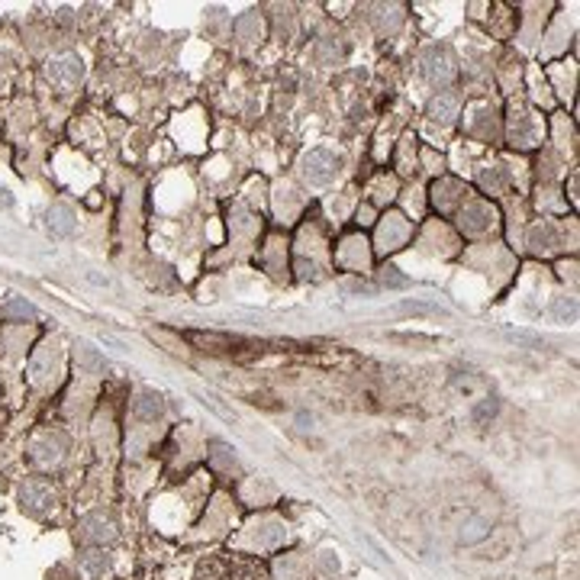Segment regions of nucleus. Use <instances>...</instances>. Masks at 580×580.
Returning <instances> with one entry per match:
<instances>
[{
	"mask_svg": "<svg viewBox=\"0 0 580 580\" xmlns=\"http://www.w3.org/2000/svg\"><path fill=\"white\" fill-rule=\"evenodd\" d=\"M300 171H303V177H306L310 184H316V187L332 184L336 174H339V158L329 149H313L310 155H303Z\"/></svg>",
	"mask_w": 580,
	"mask_h": 580,
	"instance_id": "1",
	"label": "nucleus"
},
{
	"mask_svg": "<svg viewBox=\"0 0 580 580\" xmlns=\"http://www.w3.org/2000/svg\"><path fill=\"white\" fill-rule=\"evenodd\" d=\"M133 412L139 416L142 422H151L161 416V396L151 394V390H142V394L133 400Z\"/></svg>",
	"mask_w": 580,
	"mask_h": 580,
	"instance_id": "2",
	"label": "nucleus"
},
{
	"mask_svg": "<svg viewBox=\"0 0 580 580\" xmlns=\"http://www.w3.org/2000/svg\"><path fill=\"white\" fill-rule=\"evenodd\" d=\"M52 77L55 81H65V84H75L81 77V59L77 55H61V59L52 61Z\"/></svg>",
	"mask_w": 580,
	"mask_h": 580,
	"instance_id": "3",
	"label": "nucleus"
},
{
	"mask_svg": "<svg viewBox=\"0 0 580 580\" xmlns=\"http://www.w3.org/2000/svg\"><path fill=\"white\" fill-rule=\"evenodd\" d=\"M387 223L380 226V245L387 248V242H394L390 248H400V242L406 239V219L396 216V213H390V216H384Z\"/></svg>",
	"mask_w": 580,
	"mask_h": 580,
	"instance_id": "4",
	"label": "nucleus"
},
{
	"mask_svg": "<svg viewBox=\"0 0 580 580\" xmlns=\"http://www.w3.org/2000/svg\"><path fill=\"white\" fill-rule=\"evenodd\" d=\"M81 535L84 538H94V542H110V538L117 535V532H113V522L110 519H103V516H87L84 522H81Z\"/></svg>",
	"mask_w": 580,
	"mask_h": 580,
	"instance_id": "5",
	"label": "nucleus"
},
{
	"mask_svg": "<svg viewBox=\"0 0 580 580\" xmlns=\"http://www.w3.org/2000/svg\"><path fill=\"white\" fill-rule=\"evenodd\" d=\"M49 226H52V232H59V236H68L71 229H75V213L68 210V207H52L49 210Z\"/></svg>",
	"mask_w": 580,
	"mask_h": 580,
	"instance_id": "6",
	"label": "nucleus"
},
{
	"mask_svg": "<svg viewBox=\"0 0 580 580\" xmlns=\"http://www.w3.org/2000/svg\"><path fill=\"white\" fill-rule=\"evenodd\" d=\"M0 316H3V320H33V316H36V306H33V303L17 300V297H13V300H7L3 306H0Z\"/></svg>",
	"mask_w": 580,
	"mask_h": 580,
	"instance_id": "7",
	"label": "nucleus"
},
{
	"mask_svg": "<svg viewBox=\"0 0 580 580\" xmlns=\"http://www.w3.org/2000/svg\"><path fill=\"white\" fill-rule=\"evenodd\" d=\"M52 503V493L43 487V484H26L23 487V506L29 510H43V506Z\"/></svg>",
	"mask_w": 580,
	"mask_h": 580,
	"instance_id": "8",
	"label": "nucleus"
},
{
	"mask_svg": "<svg viewBox=\"0 0 580 580\" xmlns=\"http://www.w3.org/2000/svg\"><path fill=\"white\" fill-rule=\"evenodd\" d=\"M429 113L436 119H452L454 113H458V101H454L452 94H442V97H436V101H432Z\"/></svg>",
	"mask_w": 580,
	"mask_h": 580,
	"instance_id": "9",
	"label": "nucleus"
},
{
	"mask_svg": "<svg viewBox=\"0 0 580 580\" xmlns=\"http://www.w3.org/2000/svg\"><path fill=\"white\" fill-rule=\"evenodd\" d=\"M487 529H490V522H487V519H474L471 526H468V532H461V542H464V545H474L477 538L487 535Z\"/></svg>",
	"mask_w": 580,
	"mask_h": 580,
	"instance_id": "10",
	"label": "nucleus"
},
{
	"mask_svg": "<svg viewBox=\"0 0 580 580\" xmlns=\"http://www.w3.org/2000/svg\"><path fill=\"white\" fill-rule=\"evenodd\" d=\"M84 564H87V571H91V574H101L103 567H107V558H103L101 551H87V555H84Z\"/></svg>",
	"mask_w": 580,
	"mask_h": 580,
	"instance_id": "11",
	"label": "nucleus"
},
{
	"mask_svg": "<svg viewBox=\"0 0 580 580\" xmlns=\"http://www.w3.org/2000/svg\"><path fill=\"white\" fill-rule=\"evenodd\" d=\"M10 203H13V197H10V191H7V187H0V207H3V210H7Z\"/></svg>",
	"mask_w": 580,
	"mask_h": 580,
	"instance_id": "12",
	"label": "nucleus"
}]
</instances>
